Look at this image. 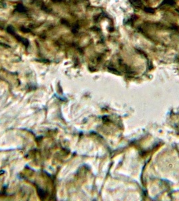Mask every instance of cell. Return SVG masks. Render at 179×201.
I'll return each instance as SVG.
<instances>
[]
</instances>
